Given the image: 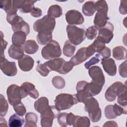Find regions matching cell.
<instances>
[{
	"mask_svg": "<svg viewBox=\"0 0 127 127\" xmlns=\"http://www.w3.org/2000/svg\"><path fill=\"white\" fill-rule=\"evenodd\" d=\"M78 102L76 95L61 93L57 95L55 100V106L59 110H67Z\"/></svg>",
	"mask_w": 127,
	"mask_h": 127,
	"instance_id": "6da1fadb",
	"label": "cell"
},
{
	"mask_svg": "<svg viewBox=\"0 0 127 127\" xmlns=\"http://www.w3.org/2000/svg\"><path fill=\"white\" fill-rule=\"evenodd\" d=\"M56 25L55 18L47 15L36 21L33 25L34 30L38 33H52Z\"/></svg>",
	"mask_w": 127,
	"mask_h": 127,
	"instance_id": "7a4b0ae2",
	"label": "cell"
},
{
	"mask_svg": "<svg viewBox=\"0 0 127 127\" xmlns=\"http://www.w3.org/2000/svg\"><path fill=\"white\" fill-rule=\"evenodd\" d=\"M83 103L85 105V110L88 113L89 117L92 122L96 123L101 118V110L99 108L97 100L91 97L85 100Z\"/></svg>",
	"mask_w": 127,
	"mask_h": 127,
	"instance_id": "3957f363",
	"label": "cell"
},
{
	"mask_svg": "<svg viewBox=\"0 0 127 127\" xmlns=\"http://www.w3.org/2000/svg\"><path fill=\"white\" fill-rule=\"evenodd\" d=\"M6 20L11 25L12 29L14 32L22 31L24 32L27 35L29 34L30 32L29 24L17 14L7 15Z\"/></svg>",
	"mask_w": 127,
	"mask_h": 127,
	"instance_id": "277c9868",
	"label": "cell"
},
{
	"mask_svg": "<svg viewBox=\"0 0 127 127\" xmlns=\"http://www.w3.org/2000/svg\"><path fill=\"white\" fill-rule=\"evenodd\" d=\"M66 32L69 41L74 45L81 44L86 38V31L75 25H68L66 26Z\"/></svg>",
	"mask_w": 127,
	"mask_h": 127,
	"instance_id": "5b68a950",
	"label": "cell"
},
{
	"mask_svg": "<svg viewBox=\"0 0 127 127\" xmlns=\"http://www.w3.org/2000/svg\"><path fill=\"white\" fill-rule=\"evenodd\" d=\"M62 54V51L59 43L52 40L46 46L44 47L41 51L42 57L46 60H51L60 57Z\"/></svg>",
	"mask_w": 127,
	"mask_h": 127,
	"instance_id": "8992f818",
	"label": "cell"
},
{
	"mask_svg": "<svg viewBox=\"0 0 127 127\" xmlns=\"http://www.w3.org/2000/svg\"><path fill=\"white\" fill-rule=\"evenodd\" d=\"M55 106H49L41 113V125L42 127H51L55 118H57L60 114Z\"/></svg>",
	"mask_w": 127,
	"mask_h": 127,
	"instance_id": "52a82bcc",
	"label": "cell"
},
{
	"mask_svg": "<svg viewBox=\"0 0 127 127\" xmlns=\"http://www.w3.org/2000/svg\"><path fill=\"white\" fill-rule=\"evenodd\" d=\"M6 94L9 103L13 106L21 102L23 98L21 87L16 84L9 86L6 90Z\"/></svg>",
	"mask_w": 127,
	"mask_h": 127,
	"instance_id": "ba28073f",
	"label": "cell"
},
{
	"mask_svg": "<svg viewBox=\"0 0 127 127\" xmlns=\"http://www.w3.org/2000/svg\"><path fill=\"white\" fill-rule=\"evenodd\" d=\"M125 90H127L126 84L124 85L120 81H116L106 90L105 94V98L107 101L112 102L116 99L117 96Z\"/></svg>",
	"mask_w": 127,
	"mask_h": 127,
	"instance_id": "9c48e42d",
	"label": "cell"
},
{
	"mask_svg": "<svg viewBox=\"0 0 127 127\" xmlns=\"http://www.w3.org/2000/svg\"><path fill=\"white\" fill-rule=\"evenodd\" d=\"M88 83L86 81H80L77 82L76 89L77 93L75 94L78 102H84L90 97H92L89 91Z\"/></svg>",
	"mask_w": 127,
	"mask_h": 127,
	"instance_id": "30bf717a",
	"label": "cell"
},
{
	"mask_svg": "<svg viewBox=\"0 0 127 127\" xmlns=\"http://www.w3.org/2000/svg\"><path fill=\"white\" fill-rule=\"evenodd\" d=\"M0 68L2 72L8 76H14L17 73V69L15 63L7 61L4 55L0 56Z\"/></svg>",
	"mask_w": 127,
	"mask_h": 127,
	"instance_id": "8fae6325",
	"label": "cell"
},
{
	"mask_svg": "<svg viewBox=\"0 0 127 127\" xmlns=\"http://www.w3.org/2000/svg\"><path fill=\"white\" fill-rule=\"evenodd\" d=\"M65 19L69 25H80L84 21L82 14L78 10L72 9L68 10L65 14Z\"/></svg>",
	"mask_w": 127,
	"mask_h": 127,
	"instance_id": "7c38bea8",
	"label": "cell"
},
{
	"mask_svg": "<svg viewBox=\"0 0 127 127\" xmlns=\"http://www.w3.org/2000/svg\"><path fill=\"white\" fill-rule=\"evenodd\" d=\"M98 30V36L101 38L105 43H109L114 37L113 24L112 23L108 21L106 24L103 27Z\"/></svg>",
	"mask_w": 127,
	"mask_h": 127,
	"instance_id": "4fadbf2b",
	"label": "cell"
},
{
	"mask_svg": "<svg viewBox=\"0 0 127 127\" xmlns=\"http://www.w3.org/2000/svg\"><path fill=\"white\" fill-rule=\"evenodd\" d=\"M90 77L92 78V81L98 83L102 86L104 85L105 80V76L102 69L98 66H91L88 70Z\"/></svg>",
	"mask_w": 127,
	"mask_h": 127,
	"instance_id": "5bb4252c",
	"label": "cell"
},
{
	"mask_svg": "<svg viewBox=\"0 0 127 127\" xmlns=\"http://www.w3.org/2000/svg\"><path fill=\"white\" fill-rule=\"evenodd\" d=\"M20 87L23 98L28 95L34 99H37L39 97V92L33 84L29 82H25L21 84Z\"/></svg>",
	"mask_w": 127,
	"mask_h": 127,
	"instance_id": "9a60e30c",
	"label": "cell"
},
{
	"mask_svg": "<svg viewBox=\"0 0 127 127\" xmlns=\"http://www.w3.org/2000/svg\"><path fill=\"white\" fill-rule=\"evenodd\" d=\"M36 1L33 0H14V3L17 8L21 13H29L35 7L34 3Z\"/></svg>",
	"mask_w": 127,
	"mask_h": 127,
	"instance_id": "2e32d148",
	"label": "cell"
},
{
	"mask_svg": "<svg viewBox=\"0 0 127 127\" xmlns=\"http://www.w3.org/2000/svg\"><path fill=\"white\" fill-rule=\"evenodd\" d=\"M101 64L105 72L110 76H114L117 72V67L115 61L112 59H102Z\"/></svg>",
	"mask_w": 127,
	"mask_h": 127,
	"instance_id": "e0dca14e",
	"label": "cell"
},
{
	"mask_svg": "<svg viewBox=\"0 0 127 127\" xmlns=\"http://www.w3.org/2000/svg\"><path fill=\"white\" fill-rule=\"evenodd\" d=\"M19 68L23 71H29L31 70L34 65V61L29 56L24 55L23 57L18 61Z\"/></svg>",
	"mask_w": 127,
	"mask_h": 127,
	"instance_id": "ac0fdd59",
	"label": "cell"
},
{
	"mask_svg": "<svg viewBox=\"0 0 127 127\" xmlns=\"http://www.w3.org/2000/svg\"><path fill=\"white\" fill-rule=\"evenodd\" d=\"M109 19V17L108 16L107 12L97 11L94 17V26L97 29H99L103 27L106 24Z\"/></svg>",
	"mask_w": 127,
	"mask_h": 127,
	"instance_id": "d6986e66",
	"label": "cell"
},
{
	"mask_svg": "<svg viewBox=\"0 0 127 127\" xmlns=\"http://www.w3.org/2000/svg\"><path fill=\"white\" fill-rule=\"evenodd\" d=\"M86 47H83L79 49L76 52V54L74 56H72L70 59L69 61L74 66L81 64L82 62L88 59L86 54Z\"/></svg>",
	"mask_w": 127,
	"mask_h": 127,
	"instance_id": "ffe728a7",
	"label": "cell"
},
{
	"mask_svg": "<svg viewBox=\"0 0 127 127\" xmlns=\"http://www.w3.org/2000/svg\"><path fill=\"white\" fill-rule=\"evenodd\" d=\"M24 49L21 46L11 45L8 49V53L9 57L15 60H20L24 55Z\"/></svg>",
	"mask_w": 127,
	"mask_h": 127,
	"instance_id": "44dd1931",
	"label": "cell"
},
{
	"mask_svg": "<svg viewBox=\"0 0 127 127\" xmlns=\"http://www.w3.org/2000/svg\"><path fill=\"white\" fill-rule=\"evenodd\" d=\"M65 62V61L63 58H57L45 62L44 64L50 71H56L59 73L63 64Z\"/></svg>",
	"mask_w": 127,
	"mask_h": 127,
	"instance_id": "7402d4cb",
	"label": "cell"
},
{
	"mask_svg": "<svg viewBox=\"0 0 127 127\" xmlns=\"http://www.w3.org/2000/svg\"><path fill=\"white\" fill-rule=\"evenodd\" d=\"M0 8L3 9L7 15L16 14L18 9L15 5L14 0H2L0 2Z\"/></svg>",
	"mask_w": 127,
	"mask_h": 127,
	"instance_id": "603a6c76",
	"label": "cell"
},
{
	"mask_svg": "<svg viewBox=\"0 0 127 127\" xmlns=\"http://www.w3.org/2000/svg\"><path fill=\"white\" fill-rule=\"evenodd\" d=\"M23 48L26 53L28 54H34L37 52L39 49V46L34 40H29L24 44Z\"/></svg>",
	"mask_w": 127,
	"mask_h": 127,
	"instance_id": "cb8c5ba5",
	"label": "cell"
},
{
	"mask_svg": "<svg viewBox=\"0 0 127 127\" xmlns=\"http://www.w3.org/2000/svg\"><path fill=\"white\" fill-rule=\"evenodd\" d=\"M49 100L46 97H41L34 103V108L39 113L43 112L49 107Z\"/></svg>",
	"mask_w": 127,
	"mask_h": 127,
	"instance_id": "d4e9b609",
	"label": "cell"
},
{
	"mask_svg": "<svg viewBox=\"0 0 127 127\" xmlns=\"http://www.w3.org/2000/svg\"><path fill=\"white\" fill-rule=\"evenodd\" d=\"M26 34L22 31L14 32L12 36V43L13 45L21 46L24 45L26 39Z\"/></svg>",
	"mask_w": 127,
	"mask_h": 127,
	"instance_id": "484cf974",
	"label": "cell"
},
{
	"mask_svg": "<svg viewBox=\"0 0 127 127\" xmlns=\"http://www.w3.org/2000/svg\"><path fill=\"white\" fill-rule=\"evenodd\" d=\"M127 49L122 46H118L113 49V56L117 60H122L127 58Z\"/></svg>",
	"mask_w": 127,
	"mask_h": 127,
	"instance_id": "4316f807",
	"label": "cell"
},
{
	"mask_svg": "<svg viewBox=\"0 0 127 127\" xmlns=\"http://www.w3.org/2000/svg\"><path fill=\"white\" fill-rule=\"evenodd\" d=\"M95 2L94 1H86L82 6V11L83 14L87 16H92L95 12Z\"/></svg>",
	"mask_w": 127,
	"mask_h": 127,
	"instance_id": "83f0119b",
	"label": "cell"
},
{
	"mask_svg": "<svg viewBox=\"0 0 127 127\" xmlns=\"http://www.w3.org/2000/svg\"><path fill=\"white\" fill-rule=\"evenodd\" d=\"M16 113L11 116L8 120V126L10 127H21L24 123V120Z\"/></svg>",
	"mask_w": 127,
	"mask_h": 127,
	"instance_id": "f1b7e54d",
	"label": "cell"
},
{
	"mask_svg": "<svg viewBox=\"0 0 127 127\" xmlns=\"http://www.w3.org/2000/svg\"><path fill=\"white\" fill-rule=\"evenodd\" d=\"M38 121L37 115L33 112H29L25 115V127H36Z\"/></svg>",
	"mask_w": 127,
	"mask_h": 127,
	"instance_id": "f546056e",
	"label": "cell"
},
{
	"mask_svg": "<svg viewBox=\"0 0 127 127\" xmlns=\"http://www.w3.org/2000/svg\"><path fill=\"white\" fill-rule=\"evenodd\" d=\"M76 50L75 45L72 44L69 40L65 42L63 47V54L67 57H72Z\"/></svg>",
	"mask_w": 127,
	"mask_h": 127,
	"instance_id": "4dcf8cb0",
	"label": "cell"
},
{
	"mask_svg": "<svg viewBox=\"0 0 127 127\" xmlns=\"http://www.w3.org/2000/svg\"><path fill=\"white\" fill-rule=\"evenodd\" d=\"M52 33H38L37 35V41L41 45H47L52 41Z\"/></svg>",
	"mask_w": 127,
	"mask_h": 127,
	"instance_id": "1f68e13d",
	"label": "cell"
},
{
	"mask_svg": "<svg viewBox=\"0 0 127 127\" xmlns=\"http://www.w3.org/2000/svg\"><path fill=\"white\" fill-rule=\"evenodd\" d=\"M63 14L62 7L58 5H51L48 10V15L55 18L60 17Z\"/></svg>",
	"mask_w": 127,
	"mask_h": 127,
	"instance_id": "d6a6232c",
	"label": "cell"
},
{
	"mask_svg": "<svg viewBox=\"0 0 127 127\" xmlns=\"http://www.w3.org/2000/svg\"><path fill=\"white\" fill-rule=\"evenodd\" d=\"M103 86L98 83L91 81L88 83V88L89 92L92 96H96L101 91Z\"/></svg>",
	"mask_w": 127,
	"mask_h": 127,
	"instance_id": "836d02e7",
	"label": "cell"
},
{
	"mask_svg": "<svg viewBox=\"0 0 127 127\" xmlns=\"http://www.w3.org/2000/svg\"><path fill=\"white\" fill-rule=\"evenodd\" d=\"M90 125V122L88 117L77 116V119L73 126L74 127H89Z\"/></svg>",
	"mask_w": 127,
	"mask_h": 127,
	"instance_id": "e575fe53",
	"label": "cell"
},
{
	"mask_svg": "<svg viewBox=\"0 0 127 127\" xmlns=\"http://www.w3.org/2000/svg\"><path fill=\"white\" fill-rule=\"evenodd\" d=\"M52 82L54 87L57 89H63L65 85L64 79L59 76H54L52 79Z\"/></svg>",
	"mask_w": 127,
	"mask_h": 127,
	"instance_id": "d590c367",
	"label": "cell"
},
{
	"mask_svg": "<svg viewBox=\"0 0 127 127\" xmlns=\"http://www.w3.org/2000/svg\"><path fill=\"white\" fill-rule=\"evenodd\" d=\"M0 117H2L5 116L7 113L8 105L7 101L5 99L4 97L2 95L0 94Z\"/></svg>",
	"mask_w": 127,
	"mask_h": 127,
	"instance_id": "8d00e7d4",
	"label": "cell"
},
{
	"mask_svg": "<svg viewBox=\"0 0 127 127\" xmlns=\"http://www.w3.org/2000/svg\"><path fill=\"white\" fill-rule=\"evenodd\" d=\"M105 115L108 119H114L117 118L114 109V105H107L105 108Z\"/></svg>",
	"mask_w": 127,
	"mask_h": 127,
	"instance_id": "74e56055",
	"label": "cell"
},
{
	"mask_svg": "<svg viewBox=\"0 0 127 127\" xmlns=\"http://www.w3.org/2000/svg\"><path fill=\"white\" fill-rule=\"evenodd\" d=\"M105 44L106 43H105L104 40L99 36L96 38V39L92 43V44L95 48L96 52L98 53L101 51L106 47Z\"/></svg>",
	"mask_w": 127,
	"mask_h": 127,
	"instance_id": "f35d334b",
	"label": "cell"
},
{
	"mask_svg": "<svg viewBox=\"0 0 127 127\" xmlns=\"http://www.w3.org/2000/svg\"><path fill=\"white\" fill-rule=\"evenodd\" d=\"M96 10L108 13V6L105 0H98L95 3Z\"/></svg>",
	"mask_w": 127,
	"mask_h": 127,
	"instance_id": "ab89813d",
	"label": "cell"
},
{
	"mask_svg": "<svg viewBox=\"0 0 127 127\" xmlns=\"http://www.w3.org/2000/svg\"><path fill=\"white\" fill-rule=\"evenodd\" d=\"M97 28L95 26H91L89 27L86 31V37L89 40H93L97 36Z\"/></svg>",
	"mask_w": 127,
	"mask_h": 127,
	"instance_id": "60d3db41",
	"label": "cell"
},
{
	"mask_svg": "<svg viewBox=\"0 0 127 127\" xmlns=\"http://www.w3.org/2000/svg\"><path fill=\"white\" fill-rule=\"evenodd\" d=\"M36 70L43 76L46 77L49 73L50 70L45 64H38L36 68Z\"/></svg>",
	"mask_w": 127,
	"mask_h": 127,
	"instance_id": "b9f144b4",
	"label": "cell"
},
{
	"mask_svg": "<svg viewBox=\"0 0 127 127\" xmlns=\"http://www.w3.org/2000/svg\"><path fill=\"white\" fill-rule=\"evenodd\" d=\"M74 65L69 61L68 62H65L63 64L59 73L61 74H66L68 73L73 68Z\"/></svg>",
	"mask_w": 127,
	"mask_h": 127,
	"instance_id": "7bdbcfd3",
	"label": "cell"
},
{
	"mask_svg": "<svg viewBox=\"0 0 127 127\" xmlns=\"http://www.w3.org/2000/svg\"><path fill=\"white\" fill-rule=\"evenodd\" d=\"M13 109L15 113L21 117H22L23 116H24L26 112V109L24 105L21 102L19 104L14 106Z\"/></svg>",
	"mask_w": 127,
	"mask_h": 127,
	"instance_id": "ee69618b",
	"label": "cell"
},
{
	"mask_svg": "<svg viewBox=\"0 0 127 127\" xmlns=\"http://www.w3.org/2000/svg\"><path fill=\"white\" fill-rule=\"evenodd\" d=\"M100 60H101L100 58V55L99 54H97L94 57H92L89 61L85 63L84 66L86 69H88L91 65L98 63L100 62Z\"/></svg>",
	"mask_w": 127,
	"mask_h": 127,
	"instance_id": "f6af8a7d",
	"label": "cell"
},
{
	"mask_svg": "<svg viewBox=\"0 0 127 127\" xmlns=\"http://www.w3.org/2000/svg\"><path fill=\"white\" fill-rule=\"evenodd\" d=\"M126 91H124L118 96V103L122 106L127 107V102L126 97Z\"/></svg>",
	"mask_w": 127,
	"mask_h": 127,
	"instance_id": "bcb514c9",
	"label": "cell"
},
{
	"mask_svg": "<svg viewBox=\"0 0 127 127\" xmlns=\"http://www.w3.org/2000/svg\"><path fill=\"white\" fill-rule=\"evenodd\" d=\"M67 113H60L57 117L58 122L59 124L62 127L67 126L66 124V115Z\"/></svg>",
	"mask_w": 127,
	"mask_h": 127,
	"instance_id": "7dc6e473",
	"label": "cell"
},
{
	"mask_svg": "<svg viewBox=\"0 0 127 127\" xmlns=\"http://www.w3.org/2000/svg\"><path fill=\"white\" fill-rule=\"evenodd\" d=\"M119 71L120 75L123 77H127V61L126 60L124 62L122 63L119 66Z\"/></svg>",
	"mask_w": 127,
	"mask_h": 127,
	"instance_id": "c3c4849f",
	"label": "cell"
},
{
	"mask_svg": "<svg viewBox=\"0 0 127 127\" xmlns=\"http://www.w3.org/2000/svg\"><path fill=\"white\" fill-rule=\"evenodd\" d=\"M77 116L74 115L72 113H68L66 115V124L67 125L72 126L75 123V122L77 119Z\"/></svg>",
	"mask_w": 127,
	"mask_h": 127,
	"instance_id": "681fc988",
	"label": "cell"
},
{
	"mask_svg": "<svg viewBox=\"0 0 127 127\" xmlns=\"http://www.w3.org/2000/svg\"><path fill=\"white\" fill-rule=\"evenodd\" d=\"M99 54L102 57V59H108L111 56V50L108 47H105L101 51L99 52Z\"/></svg>",
	"mask_w": 127,
	"mask_h": 127,
	"instance_id": "f907efd6",
	"label": "cell"
},
{
	"mask_svg": "<svg viewBox=\"0 0 127 127\" xmlns=\"http://www.w3.org/2000/svg\"><path fill=\"white\" fill-rule=\"evenodd\" d=\"M96 52V49L94 45L92 44L90 45L88 47H86V54L88 58H90Z\"/></svg>",
	"mask_w": 127,
	"mask_h": 127,
	"instance_id": "816d5d0a",
	"label": "cell"
},
{
	"mask_svg": "<svg viewBox=\"0 0 127 127\" xmlns=\"http://www.w3.org/2000/svg\"><path fill=\"white\" fill-rule=\"evenodd\" d=\"M127 3V0L121 1V4L119 7V11L122 14H127V5L126 4Z\"/></svg>",
	"mask_w": 127,
	"mask_h": 127,
	"instance_id": "f5cc1de1",
	"label": "cell"
},
{
	"mask_svg": "<svg viewBox=\"0 0 127 127\" xmlns=\"http://www.w3.org/2000/svg\"><path fill=\"white\" fill-rule=\"evenodd\" d=\"M1 49H0V56H3L4 55V51L6 49V46L7 45V42L5 41L3 38V33L1 31Z\"/></svg>",
	"mask_w": 127,
	"mask_h": 127,
	"instance_id": "db71d44e",
	"label": "cell"
},
{
	"mask_svg": "<svg viewBox=\"0 0 127 127\" xmlns=\"http://www.w3.org/2000/svg\"><path fill=\"white\" fill-rule=\"evenodd\" d=\"M31 15L34 17H39L42 14V11L41 9L38 7H34L30 12Z\"/></svg>",
	"mask_w": 127,
	"mask_h": 127,
	"instance_id": "11a10c76",
	"label": "cell"
},
{
	"mask_svg": "<svg viewBox=\"0 0 127 127\" xmlns=\"http://www.w3.org/2000/svg\"><path fill=\"white\" fill-rule=\"evenodd\" d=\"M103 127H118V125L116 122L110 121L106 122L103 125Z\"/></svg>",
	"mask_w": 127,
	"mask_h": 127,
	"instance_id": "9f6ffc18",
	"label": "cell"
},
{
	"mask_svg": "<svg viewBox=\"0 0 127 127\" xmlns=\"http://www.w3.org/2000/svg\"><path fill=\"white\" fill-rule=\"evenodd\" d=\"M2 123H4V125H3V126H7V122L6 121V120H5L4 118H2L1 117H0V126L1 127H2L3 125H2Z\"/></svg>",
	"mask_w": 127,
	"mask_h": 127,
	"instance_id": "6f0895ef",
	"label": "cell"
}]
</instances>
